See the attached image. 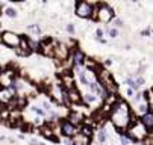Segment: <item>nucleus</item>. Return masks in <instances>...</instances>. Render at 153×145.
<instances>
[{
	"label": "nucleus",
	"mask_w": 153,
	"mask_h": 145,
	"mask_svg": "<svg viewBox=\"0 0 153 145\" xmlns=\"http://www.w3.org/2000/svg\"><path fill=\"white\" fill-rule=\"evenodd\" d=\"M76 14H77V17H81V18H91L94 15V9L89 3L81 0L76 6Z\"/></svg>",
	"instance_id": "obj_5"
},
{
	"label": "nucleus",
	"mask_w": 153,
	"mask_h": 145,
	"mask_svg": "<svg viewBox=\"0 0 153 145\" xmlns=\"http://www.w3.org/2000/svg\"><path fill=\"white\" fill-rule=\"evenodd\" d=\"M68 100H70V103H73V104H81L82 103V97H81V94H79V91L76 88L68 89Z\"/></svg>",
	"instance_id": "obj_12"
},
{
	"label": "nucleus",
	"mask_w": 153,
	"mask_h": 145,
	"mask_svg": "<svg viewBox=\"0 0 153 145\" xmlns=\"http://www.w3.org/2000/svg\"><path fill=\"white\" fill-rule=\"evenodd\" d=\"M108 33H109V36H112V38H115V36L118 35V32H117V29H109V30H108Z\"/></svg>",
	"instance_id": "obj_26"
},
{
	"label": "nucleus",
	"mask_w": 153,
	"mask_h": 145,
	"mask_svg": "<svg viewBox=\"0 0 153 145\" xmlns=\"http://www.w3.org/2000/svg\"><path fill=\"white\" fill-rule=\"evenodd\" d=\"M41 53L46 56H55V42H50V41H46L41 44Z\"/></svg>",
	"instance_id": "obj_10"
},
{
	"label": "nucleus",
	"mask_w": 153,
	"mask_h": 145,
	"mask_svg": "<svg viewBox=\"0 0 153 145\" xmlns=\"http://www.w3.org/2000/svg\"><path fill=\"white\" fill-rule=\"evenodd\" d=\"M85 55H83V53L81 51V50H76L74 51V56H73V62H74V65L76 67H81L82 63H85Z\"/></svg>",
	"instance_id": "obj_17"
},
{
	"label": "nucleus",
	"mask_w": 153,
	"mask_h": 145,
	"mask_svg": "<svg viewBox=\"0 0 153 145\" xmlns=\"http://www.w3.org/2000/svg\"><path fill=\"white\" fill-rule=\"evenodd\" d=\"M68 47L65 44H59V42H55V56L58 59H62V61H67L68 59Z\"/></svg>",
	"instance_id": "obj_9"
},
{
	"label": "nucleus",
	"mask_w": 153,
	"mask_h": 145,
	"mask_svg": "<svg viewBox=\"0 0 153 145\" xmlns=\"http://www.w3.org/2000/svg\"><path fill=\"white\" fill-rule=\"evenodd\" d=\"M2 41H3V44L5 45H8V47H18L20 44V41H21V36H18L17 33H14V32H3L2 33Z\"/></svg>",
	"instance_id": "obj_6"
},
{
	"label": "nucleus",
	"mask_w": 153,
	"mask_h": 145,
	"mask_svg": "<svg viewBox=\"0 0 153 145\" xmlns=\"http://www.w3.org/2000/svg\"><path fill=\"white\" fill-rule=\"evenodd\" d=\"M67 30L70 32V33H73V32H74V27H73V24H68V26H67Z\"/></svg>",
	"instance_id": "obj_29"
},
{
	"label": "nucleus",
	"mask_w": 153,
	"mask_h": 145,
	"mask_svg": "<svg viewBox=\"0 0 153 145\" xmlns=\"http://www.w3.org/2000/svg\"><path fill=\"white\" fill-rule=\"evenodd\" d=\"M85 63H87V65H88L89 68H91V69H93L94 67H96V63L93 62V59H87V61H85Z\"/></svg>",
	"instance_id": "obj_27"
},
{
	"label": "nucleus",
	"mask_w": 153,
	"mask_h": 145,
	"mask_svg": "<svg viewBox=\"0 0 153 145\" xmlns=\"http://www.w3.org/2000/svg\"><path fill=\"white\" fill-rule=\"evenodd\" d=\"M141 121L144 122V126L149 128V130H152L153 128V112H147V114H144L141 116Z\"/></svg>",
	"instance_id": "obj_15"
},
{
	"label": "nucleus",
	"mask_w": 153,
	"mask_h": 145,
	"mask_svg": "<svg viewBox=\"0 0 153 145\" xmlns=\"http://www.w3.org/2000/svg\"><path fill=\"white\" fill-rule=\"evenodd\" d=\"M73 145H89V136L83 135V133H77L73 139Z\"/></svg>",
	"instance_id": "obj_13"
},
{
	"label": "nucleus",
	"mask_w": 153,
	"mask_h": 145,
	"mask_svg": "<svg viewBox=\"0 0 153 145\" xmlns=\"http://www.w3.org/2000/svg\"><path fill=\"white\" fill-rule=\"evenodd\" d=\"M0 98H2V103L3 104H9V101L14 98V94L9 91V88H5L2 92H0Z\"/></svg>",
	"instance_id": "obj_14"
},
{
	"label": "nucleus",
	"mask_w": 153,
	"mask_h": 145,
	"mask_svg": "<svg viewBox=\"0 0 153 145\" xmlns=\"http://www.w3.org/2000/svg\"><path fill=\"white\" fill-rule=\"evenodd\" d=\"M29 29L32 30V32H35V33H40V32H41L40 26H36V24H32V26H29Z\"/></svg>",
	"instance_id": "obj_24"
},
{
	"label": "nucleus",
	"mask_w": 153,
	"mask_h": 145,
	"mask_svg": "<svg viewBox=\"0 0 153 145\" xmlns=\"http://www.w3.org/2000/svg\"><path fill=\"white\" fill-rule=\"evenodd\" d=\"M11 83H14V76H12V71H5L2 74V85L5 88H8Z\"/></svg>",
	"instance_id": "obj_16"
},
{
	"label": "nucleus",
	"mask_w": 153,
	"mask_h": 145,
	"mask_svg": "<svg viewBox=\"0 0 153 145\" xmlns=\"http://www.w3.org/2000/svg\"><path fill=\"white\" fill-rule=\"evenodd\" d=\"M8 15V17H15V15H17V11H15L14 8H8L6 9V12H5Z\"/></svg>",
	"instance_id": "obj_23"
},
{
	"label": "nucleus",
	"mask_w": 153,
	"mask_h": 145,
	"mask_svg": "<svg viewBox=\"0 0 153 145\" xmlns=\"http://www.w3.org/2000/svg\"><path fill=\"white\" fill-rule=\"evenodd\" d=\"M99 82H100V85H103L108 92H111V94L117 92V85H115V82L111 77V73H108L106 69H102L99 73Z\"/></svg>",
	"instance_id": "obj_3"
},
{
	"label": "nucleus",
	"mask_w": 153,
	"mask_h": 145,
	"mask_svg": "<svg viewBox=\"0 0 153 145\" xmlns=\"http://www.w3.org/2000/svg\"><path fill=\"white\" fill-rule=\"evenodd\" d=\"M132 118L134 116L130 114V109L124 101H117L111 109V121L120 130H127L132 122Z\"/></svg>",
	"instance_id": "obj_1"
},
{
	"label": "nucleus",
	"mask_w": 153,
	"mask_h": 145,
	"mask_svg": "<svg viewBox=\"0 0 153 145\" xmlns=\"http://www.w3.org/2000/svg\"><path fill=\"white\" fill-rule=\"evenodd\" d=\"M41 132H43L44 138H47V139H52V141H56V138L53 136V132H52V128H50L49 126H44L43 128H41Z\"/></svg>",
	"instance_id": "obj_18"
},
{
	"label": "nucleus",
	"mask_w": 153,
	"mask_h": 145,
	"mask_svg": "<svg viewBox=\"0 0 153 145\" xmlns=\"http://www.w3.org/2000/svg\"><path fill=\"white\" fill-rule=\"evenodd\" d=\"M127 83H129V85H130V86L134 88V89H138V88L141 86V85H140L138 82H136V80H132V79H129V80H127Z\"/></svg>",
	"instance_id": "obj_22"
},
{
	"label": "nucleus",
	"mask_w": 153,
	"mask_h": 145,
	"mask_svg": "<svg viewBox=\"0 0 153 145\" xmlns=\"http://www.w3.org/2000/svg\"><path fill=\"white\" fill-rule=\"evenodd\" d=\"M30 51H32V48H30L29 39L21 38L18 47H15V53H17L18 56H28V55H30Z\"/></svg>",
	"instance_id": "obj_8"
},
{
	"label": "nucleus",
	"mask_w": 153,
	"mask_h": 145,
	"mask_svg": "<svg viewBox=\"0 0 153 145\" xmlns=\"http://www.w3.org/2000/svg\"><path fill=\"white\" fill-rule=\"evenodd\" d=\"M81 132L83 133V135L89 136V138H91V135H93V130H91V127H89V126H83V127L81 128Z\"/></svg>",
	"instance_id": "obj_20"
},
{
	"label": "nucleus",
	"mask_w": 153,
	"mask_h": 145,
	"mask_svg": "<svg viewBox=\"0 0 153 145\" xmlns=\"http://www.w3.org/2000/svg\"><path fill=\"white\" fill-rule=\"evenodd\" d=\"M83 120V118H82V115H79V114H71V118H70V121L73 122V124H79V122H81Z\"/></svg>",
	"instance_id": "obj_19"
},
{
	"label": "nucleus",
	"mask_w": 153,
	"mask_h": 145,
	"mask_svg": "<svg viewBox=\"0 0 153 145\" xmlns=\"http://www.w3.org/2000/svg\"><path fill=\"white\" fill-rule=\"evenodd\" d=\"M62 86H64L65 89L74 88V77H73L68 71H64V73H62Z\"/></svg>",
	"instance_id": "obj_11"
},
{
	"label": "nucleus",
	"mask_w": 153,
	"mask_h": 145,
	"mask_svg": "<svg viewBox=\"0 0 153 145\" xmlns=\"http://www.w3.org/2000/svg\"><path fill=\"white\" fill-rule=\"evenodd\" d=\"M85 100L88 101V103H93V101L96 100V97H94L93 94H87V95H85Z\"/></svg>",
	"instance_id": "obj_25"
},
{
	"label": "nucleus",
	"mask_w": 153,
	"mask_h": 145,
	"mask_svg": "<svg viewBox=\"0 0 153 145\" xmlns=\"http://www.w3.org/2000/svg\"><path fill=\"white\" fill-rule=\"evenodd\" d=\"M96 35H97V38H102V35H103V30H100V29H99Z\"/></svg>",
	"instance_id": "obj_30"
},
{
	"label": "nucleus",
	"mask_w": 153,
	"mask_h": 145,
	"mask_svg": "<svg viewBox=\"0 0 153 145\" xmlns=\"http://www.w3.org/2000/svg\"><path fill=\"white\" fill-rule=\"evenodd\" d=\"M112 17H114V11L111 9L108 5H100L97 8V14L93 15V18L102 21V23H108V21H111Z\"/></svg>",
	"instance_id": "obj_4"
},
{
	"label": "nucleus",
	"mask_w": 153,
	"mask_h": 145,
	"mask_svg": "<svg viewBox=\"0 0 153 145\" xmlns=\"http://www.w3.org/2000/svg\"><path fill=\"white\" fill-rule=\"evenodd\" d=\"M99 141L102 144L106 141V133H105V130H99Z\"/></svg>",
	"instance_id": "obj_21"
},
{
	"label": "nucleus",
	"mask_w": 153,
	"mask_h": 145,
	"mask_svg": "<svg viewBox=\"0 0 153 145\" xmlns=\"http://www.w3.org/2000/svg\"><path fill=\"white\" fill-rule=\"evenodd\" d=\"M59 130H61L62 135L67 136V138H71V136H76V135H77V127H76V124H73V122L68 121V120H64V121L61 122Z\"/></svg>",
	"instance_id": "obj_7"
},
{
	"label": "nucleus",
	"mask_w": 153,
	"mask_h": 145,
	"mask_svg": "<svg viewBox=\"0 0 153 145\" xmlns=\"http://www.w3.org/2000/svg\"><path fill=\"white\" fill-rule=\"evenodd\" d=\"M147 132H149V128L144 126V122H142V121H136V118H132V122L129 126V130L126 132V135H127V138L130 139L132 142H136V141H142V139H146Z\"/></svg>",
	"instance_id": "obj_2"
},
{
	"label": "nucleus",
	"mask_w": 153,
	"mask_h": 145,
	"mask_svg": "<svg viewBox=\"0 0 153 145\" xmlns=\"http://www.w3.org/2000/svg\"><path fill=\"white\" fill-rule=\"evenodd\" d=\"M127 95H134V91H132V89H127Z\"/></svg>",
	"instance_id": "obj_31"
},
{
	"label": "nucleus",
	"mask_w": 153,
	"mask_h": 145,
	"mask_svg": "<svg viewBox=\"0 0 153 145\" xmlns=\"http://www.w3.org/2000/svg\"><path fill=\"white\" fill-rule=\"evenodd\" d=\"M114 24L117 26V27H121V26H123V23H121V20H115V21H114Z\"/></svg>",
	"instance_id": "obj_28"
}]
</instances>
